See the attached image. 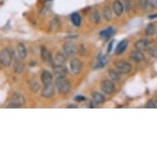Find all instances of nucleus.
<instances>
[{
    "instance_id": "nucleus-9",
    "label": "nucleus",
    "mask_w": 157,
    "mask_h": 157,
    "mask_svg": "<svg viewBox=\"0 0 157 157\" xmlns=\"http://www.w3.org/2000/svg\"><path fill=\"white\" fill-rule=\"evenodd\" d=\"M54 74L57 77H64L67 74V68L64 65L59 64L54 67Z\"/></svg>"
},
{
    "instance_id": "nucleus-31",
    "label": "nucleus",
    "mask_w": 157,
    "mask_h": 157,
    "mask_svg": "<svg viewBox=\"0 0 157 157\" xmlns=\"http://www.w3.org/2000/svg\"><path fill=\"white\" fill-rule=\"evenodd\" d=\"M146 108H155V101H149L146 105Z\"/></svg>"
},
{
    "instance_id": "nucleus-10",
    "label": "nucleus",
    "mask_w": 157,
    "mask_h": 157,
    "mask_svg": "<svg viewBox=\"0 0 157 157\" xmlns=\"http://www.w3.org/2000/svg\"><path fill=\"white\" fill-rule=\"evenodd\" d=\"M53 74L49 71H44L42 72L41 77H40V80H41L42 83L44 84V86L49 85V84H52L53 82Z\"/></svg>"
},
{
    "instance_id": "nucleus-29",
    "label": "nucleus",
    "mask_w": 157,
    "mask_h": 157,
    "mask_svg": "<svg viewBox=\"0 0 157 157\" xmlns=\"http://www.w3.org/2000/svg\"><path fill=\"white\" fill-rule=\"evenodd\" d=\"M141 2H142V8H144L145 11L148 12V11L151 10V8H152L151 3V1H150V0H142Z\"/></svg>"
},
{
    "instance_id": "nucleus-13",
    "label": "nucleus",
    "mask_w": 157,
    "mask_h": 157,
    "mask_svg": "<svg viewBox=\"0 0 157 157\" xmlns=\"http://www.w3.org/2000/svg\"><path fill=\"white\" fill-rule=\"evenodd\" d=\"M128 42L127 40H121L118 44L117 47H116L115 54L117 55H120V54H123L126 50L127 48H128Z\"/></svg>"
},
{
    "instance_id": "nucleus-27",
    "label": "nucleus",
    "mask_w": 157,
    "mask_h": 157,
    "mask_svg": "<svg viewBox=\"0 0 157 157\" xmlns=\"http://www.w3.org/2000/svg\"><path fill=\"white\" fill-rule=\"evenodd\" d=\"M29 87H30L31 90L36 93L38 92V90H40V84L35 80H31L29 82Z\"/></svg>"
},
{
    "instance_id": "nucleus-34",
    "label": "nucleus",
    "mask_w": 157,
    "mask_h": 157,
    "mask_svg": "<svg viewBox=\"0 0 157 157\" xmlns=\"http://www.w3.org/2000/svg\"><path fill=\"white\" fill-rule=\"evenodd\" d=\"M85 100L86 98L84 97V96H82V95H78V96H76V97H75V101H79V102H81V101H84Z\"/></svg>"
},
{
    "instance_id": "nucleus-19",
    "label": "nucleus",
    "mask_w": 157,
    "mask_h": 157,
    "mask_svg": "<svg viewBox=\"0 0 157 157\" xmlns=\"http://www.w3.org/2000/svg\"><path fill=\"white\" fill-rule=\"evenodd\" d=\"M109 58L108 56H101V55L98 58L97 64L95 66L96 67L95 68H101V67H103L109 62Z\"/></svg>"
},
{
    "instance_id": "nucleus-8",
    "label": "nucleus",
    "mask_w": 157,
    "mask_h": 157,
    "mask_svg": "<svg viewBox=\"0 0 157 157\" xmlns=\"http://www.w3.org/2000/svg\"><path fill=\"white\" fill-rule=\"evenodd\" d=\"M40 56H41L42 60L44 63L53 64V57H52L49 50L44 46H41V48H40Z\"/></svg>"
},
{
    "instance_id": "nucleus-16",
    "label": "nucleus",
    "mask_w": 157,
    "mask_h": 157,
    "mask_svg": "<svg viewBox=\"0 0 157 157\" xmlns=\"http://www.w3.org/2000/svg\"><path fill=\"white\" fill-rule=\"evenodd\" d=\"M17 54L20 59H25L27 56V51H26V46L22 43H19L17 44Z\"/></svg>"
},
{
    "instance_id": "nucleus-12",
    "label": "nucleus",
    "mask_w": 157,
    "mask_h": 157,
    "mask_svg": "<svg viewBox=\"0 0 157 157\" xmlns=\"http://www.w3.org/2000/svg\"><path fill=\"white\" fill-rule=\"evenodd\" d=\"M130 59L132 60H133L134 62H142L145 60V56L144 54H142V51H139V50H135V51H132L130 54Z\"/></svg>"
},
{
    "instance_id": "nucleus-1",
    "label": "nucleus",
    "mask_w": 157,
    "mask_h": 157,
    "mask_svg": "<svg viewBox=\"0 0 157 157\" xmlns=\"http://www.w3.org/2000/svg\"><path fill=\"white\" fill-rule=\"evenodd\" d=\"M55 86L58 91L63 95H66L71 90V83L67 78H65V77H57V79L55 80Z\"/></svg>"
},
{
    "instance_id": "nucleus-20",
    "label": "nucleus",
    "mask_w": 157,
    "mask_h": 157,
    "mask_svg": "<svg viewBox=\"0 0 157 157\" xmlns=\"http://www.w3.org/2000/svg\"><path fill=\"white\" fill-rule=\"evenodd\" d=\"M93 101L96 104H102L105 102V96L99 92H94L92 94Z\"/></svg>"
},
{
    "instance_id": "nucleus-32",
    "label": "nucleus",
    "mask_w": 157,
    "mask_h": 157,
    "mask_svg": "<svg viewBox=\"0 0 157 157\" xmlns=\"http://www.w3.org/2000/svg\"><path fill=\"white\" fill-rule=\"evenodd\" d=\"M124 2L126 3V4H124V8L126 11H128L130 8V0H124Z\"/></svg>"
},
{
    "instance_id": "nucleus-33",
    "label": "nucleus",
    "mask_w": 157,
    "mask_h": 157,
    "mask_svg": "<svg viewBox=\"0 0 157 157\" xmlns=\"http://www.w3.org/2000/svg\"><path fill=\"white\" fill-rule=\"evenodd\" d=\"M20 107H21V105H19L16 103H13V102L10 103L8 105V108H20Z\"/></svg>"
},
{
    "instance_id": "nucleus-4",
    "label": "nucleus",
    "mask_w": 157,
    "mask_h": 157,
    "mask_svg": "<svg viewBox=\"0 0 157 157\" xmlns=\"http://www.w3.org/2000/svg\"><path fill=\"white\" fill-rule=\"evenodd\" d=\"M114 66L119 72L128 74L132 70V65L126 61H117L114 63Z\"/></svg>"
},
{
    "instance_id": "nucleus-30",
    "label": "nucleus",
    "mask_w": 157,
    "mask_h": 157,
    "mask_svg": "<svg viewBox=\"0 0 157 157\" xmlns=\"http://www.w3.org/2000/svg\"><path fill=\"white\" fill-rule=\"evenodd\" d=\"M150 55L152 56L153 58H155L157 59V47H155V48H151L150 49Z\"/></svg>"
},
{
    "instance_id": "nucleus-26",
    "label": "nucleus",
    "mask_w": 157,
    "mask_h": 157,
    "mask_svg": "<svg viewBox=\"0 0 157 157\" xmlns=\"http://www.w3.org/2000/svg\"><path fill=\"white\" fill-rule=\"evenodd\" d=\"M71 20L73 25L76 26H79L81 25V17L77 13H74L71 17Z\"/></svg>"
},
{
    "instance_id": "nucleus-6",
    "label": "nucleus",
    "mask_w": 157,
    "mask_h": 157,
    "mask_svg": "<svg viewBox=\"0 0 157 157\" xmlns=\"http://www.w3.org/2000/svg\"><path fill=\"white\" fill-rule=\"evenodd\" d=\"M101 89L104 93L110 95L114 91V84L112 81L105 80L101 83Z\"/></svg>"
},
{
    "instance_id": "nucleus-11",
    "label": "nucleus",
    "mask_w": 157,
    "mask_h": 157,
    "mask_svg": "<svg viewBox=\"0 0 157 157\" xmlns=\"http://www.w3.org/2000/svg\"><path fill=\"white\" fill-rule=\"evenodd\" d=\"M54 95V86L53 84L44 86L43 90H41V95L44 98H51Z\"/></svg>"
},
{
    "instance_id": "nucleus-5",
    "label": "nucleus",
    "mask_w": 157,
    "mask_h": 157,
    "mask_svg": "<svg viewBox=\"0 0 157 157\" xmlns=\"http://www.w3.org/2000/svg\"><path fill=\"white\" fill-rule=\"evenodd\" d=\"M70 69L72 74L78 75L82 69V63L78 59H73L70 62Z\"/></svg>"
},
{
    "instance_id": "nucleus-2",
    "label": "nucleus",
    "mask_w": 157,
    "mask_h": 157,
    "mask_svg": "<svg viewBox=\"0 0 157 157\" xmlns=\"http://www.w3.org/2000/svg\"><path fill=\"white\" fill-rule=\"evenodd\" d=\"M12 53L9 49H4L0 52V63L4 67H9L12 63Z\"/></svg>"
},
{
    "instance_id": "nucleus-25",
    "label": "nucleus",
    "mask_w": 157,
    "mask_h": 157,
    "mask_svg": "<svg viewBox=\"0 0 157 157\" xmlns=\"http://www.w3.org/2000/svg\"><path fill=\"white\" fill-rule=\"evenodd\" d=\"M90 21L94 22V23H99L101 21V15H100V13L98 11L95 10L91 13V15L90 17Z\"/></svg>"
},
{
    "instance_id": "nucleus-36",
    "label": "nucleus",
    "mask_w": 157,
    "mask_h": 157,
    "mask_svg": "<svg viewBox=\"0 0 157 157\" xmlns=\"http://www.w3.org/2000/svg\"><path fill=\"white\" fill-rule=\"evenodd\" d=\"M113 40H112V41L109 43V46H108V49H107V52H108V53H110L111 50H112V48H113Z\"/></svg>"
},
{
    "instance_id": "nucleus-7",
    "label": "nucleus",
    "mask_w": 157,
    "mask_h": 157,
    "mask_svg": "<svg viewBox=\"0 0 157 157\" xmlns=\"http://www.w3.org/2000/svg\"><path fill=\"white\" fill-rule=\"evenodd\" d=\"M151 42L148 40H140L135 43V48L139 51H147L151 49Z\"/></svg>"
},
{
    "instance_id": "nucleus-3",
    "label": "nucleus",
    "mask_w": 157,
    "mask_h": 157,
    "mask_svg": "<svg viewBox=\"0 0 157 157\" xmlns=\"http://www.w3.org/2000/svg\"><path fill=\"white\" fill-rule=\"evenodd\" d=\"M63 53L66 56L72 57L74 56L77 53V47L75 43L72 41H67L63 44Z\"/></svg>"
},
{
    "instance_id": "nucleus-14",
    "label": "nucleus",
    "mask_w": 157,
    "mask_h": 157,
    "mask_svg": "<svg viewBox=\"0 0 157 157\" xmlns=\"http://www.w3.org/2000/svg\"><path fill=\"white\" fill-rule=\"evenodd\" d=\"M12 102L17 104L19 105H22L26 103V99L21 93L16 92L12 96Z\"/></svg>"
},
{
    "instance_id": "nucleus-21",
    "label": "nucleus",
    "mask_w": 157,
    "mask_h": 157,
    "mask_svg": "<svg viewBox=\"0 0 157 157\" xmlns=\"http://www.w3.org/2000/svg\"><path fill=\"white\" fill-rule=\"evenodd\" d=\"M49 27H50V30L52 31H57L60 27V22L59 19V18H54L51 21H50V24H49Z\"/></svg>"
},
{
    "instance_id": "nucleus-28",
    "label": "nucleus",
    "mask_w": 157,
    "mask_h": 157,
    "mask_svg": "<svg viewBox=\"0 0 157 157\" xmlns=\"http://www.w3.org/2000/svg\"><path fill=\"white\" fill-rule=\"evenodd\" d=\"M103 15L104 17L105 18L107 21H110L112 19V9L110 8V7L107 6L105 8L103 11Z\"/></svg>"
},
{
    "instance_id": "nucleus-18",
    "label": "nucleus",
    "mask_w": 157,
    "mask_h": 157,
    "mask_svg": "<svg viewBox=\"0 0 157 157\" xmlns=\"http://www.w3.org/2000/svg\"><path fill=\"white\" fill-rule=\"evenodd\" d=\"M113 33V26H109L106 29L103 30V31H101L100 32V36L101 37L104 39H108L111 36H112V34Z\"/></svg>"
},
{
    "instance_id": "nucleus-39",
    "label": "nucleus",
    "mask_w": 157,
    "mask_h": 157,
    "mask_svg": "<svg viewBox=\"0 0 157 157\" xmlns=\"http://www.w3.org/2000/svg\"><path fill=\"white\" fill-rule=\"evenodd\" d=\"M155 108H157V101H155Z\"/></svg>"
},
{
    "instance_id": "nucleus-38",
    "label": "nucleus",
    "mask_w": 157,
    "mask_h": 157,
    "mask_svg": "<svg viewBox=\"0 0 157 157\" xmlns=\"http://www.w3.org/2000/svg\"><path fill=\"white\" fill-rule=\"evenodd\" d=\"M72 108H77V107H76L75 105H69V106H68V108H72Z\"/></svg>"
},
{
    "instance_id": "nucleus-23",
    "label": "nucleus",
    "mask_w": 157,
    "mask_h": 157,
    "mask_svg": "<svg viewBox=\"0 0 157 157\" xmlns=\"http://www.w3.org/2000/svg\"><path fill=\"white\" fill-rule=\"evenodd\" d=\"M109 75L113 81L114 82H119L120 80V73L119 71H116L114 69H110L109 71Z\"/></svg>"
},
{
    "instance_id": "nucleus-17",
    "label": "nucleus",
    "mask_w": 157,
    "mask_h": 157,
    "mask_svg": "<svg viewBox=\"0 0 157 157\" xmlns=\"http://www.w3.org/2000/svg\"><path fill=\"white\" fill-rule=\"evenodd\" d=\"M24 67H25V65H24L23 63L21 62V61H18V60H16L14 62V64H13V69L17 74L21 73L24 70Z\"/></svg>"
},
{
    "instance_id": "nucleus-22",
    "label": "nucleus",
    "mask_w": 157,
    "mask_h": 157,
    "mask_svg": "<svg viewBox=\"0 0 157 157\" xmlns=\"http://www.w3.org/2000/svg\"><path fill=\"white\" fill-rule=\"evenodd\" d=\"M145 33L147 36H154L156 33V28L153 23H150L147 25V28L145 30Z\"/></svg>"
},
{
    "instance_id": "nucleus-15",
    "label": "nucleus",
    "mask_w": 157,
    "mask_h": 157,
    "mask_svg": "<svg viewBox=\"0 0 157 157\" xmlns=\"http://www.w3.org/2000/svg\"><path fill=\"white\" fill-rule=\"evenodd\" d=\"M113 10L116 16H121L124 13V5L119 0H116L113 3Z\"/></svg>"
},
{
    "instance_id": "nucleus-35",
    "label": "nucleus",
    "mask_w": 157,
    "mask_h": 157,
    "mask_svg": "<svg viewBox=\"0 0 157 157\" xmlns=\"http://www.w3.org/2000/svg\"><path fill=\"white\" fill-rule=\"evenodd\" d=\"M153 8H157V0H150Z\"/></svg>"
},
{
    "instance_id": "nucleus-37",
    "label": "nucleus",
    "mask_w": 157,
    "mask_h": 157,
    "mask_svg": "<svg viewBox=\"0 0 157 157\" xmlns=\"http://www.w3.org/2000/svg\"><path fill=\"white\" fill-rule=\"evenodd\" d=\"M157 17V13H155V14H152V15H150L149 17H148V18L149 19H155V18Z\"/></svg>"
},
{
    "instance_id": "nucleus-24",
    "label": "nucleus",
    "mask_w": 157,
    "mask_h": 157,
    "mask_svg": "<svg viewBox=\"0 0 157 157\" xmlns=\"http://www.w3.org/2000/svg\"><path fill=\"white\" fill-rule=\"evenodd\" d=\"M55 61H56L58 64L64 65L66 63L65 54H62V53H57L56 56H55Z\"/></svg>"
}]
</instances>
